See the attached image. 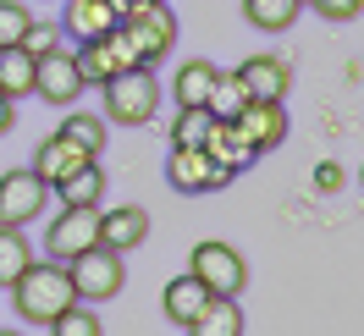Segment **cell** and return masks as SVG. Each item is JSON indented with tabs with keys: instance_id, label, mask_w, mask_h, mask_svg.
Masks as SVG:
<instances>
[{
	"instance_id": "obj_13",
	"label": "cell",
	"mask_w": 364,
	"mask_h": 336,
	"mask_svg": "<svg viewBox=\"0 0 364 336\" xmlns=\"http://www.w3.org/2000/svg\"><path fill=\"white\" fill-rule=\"evenodd\" d=\"M199 149H205L215 166H227V171H249L254 160H259V149L237 133V121H221V116L210 121V133H205V143H199Z\"/></svg>"
},
{
	"instance_id": "obj_4",
	"label": "cell",
	"mask_w": 364,
	"mask_h": 336,
	"mask_svg": "<svg viewBox=\"0 0 364 336\" xmlns=\"http://www.w3.org/2000/svg\"><path fill=\"white\" fill-rule=\"evenodd\" d=\"M188 276H193L205 292H215V298H237V292L249 287V259H243L237 248L210 237V243H199L188 254Z\"/></svg>"
},
{
	"instance_id": "obj_17",
	"label": "cell",
	"mask_w": 364,
	"mask_h": 336,
	"mask_svg": "<svg viewBox=\"0 0 364 336\" xmlns=\"http://www.w3.org/2000/svg\"><path fill=\"white\" fill-rule=\"evenodd\" d=\"M215 72H221V67H210V61H182V72L171 77V99H177V111H193V105L205 111Z\"/></svg>"
},
{
	"instance_id": "obj_28",
	"label": "cell",
	"mask_w": 364,
	"mask_h": 336,
	"mask_svg": "<svg viewBox=\"0 0 364 336\" xmlns=\"http://www.w3.org/2000/svg\"><path fill=\"white\" fill-rule=\"evenodd\" d=\"M28 23H33V11L23 0H0V45H23Z\"/></svg>"
},
{
	"instance_id": "obj_31",
	"label": "cell",
	"mask_w": 364,
	"mask_h": 336,
	"mask_svg": "<svg viewBox=\"0 0 364 336\" xmlns=\"http://www.w3.org/2000/svg\"><path fill=\"white\" fill-rule=\"evenodd\" d=\"M342 182H348V171H342L337 160H320V166H315V188H320V193H337Z\"/></svg>"
},
{
	"instance_id": "obj_33",
	"label": "cell",
	"mask_w": 364,
	"mask_h": 336,
	"mask_svg": "<svg viewBox=\"0 0 364 336\" xmlns=\"http://www.w3.org/2000/svg\"><path fill=\"white\" fill-rule=\"evenodd\" d=\"M116 6H122V17H127L133 6H155V0H116Z\"/></svg>"
},
{
	"instance_id": "obj_25",
	"label": "cell",
	"mask_w": 364,
	"mask_h": 336,
	"mask_svg": "<svg viewBox=\"0 0 364 336\" xmlns=\"http://www.w3.org/2000/svg\"><path fill=\"white\" fill-rule=\"evenodd\" d=\"M50 336H105V325H100L94 303H72V309H61L50 320Z\"/></svg>"
},
{
	"instance_id": "obj_1",
	"label": "cell",
	"mask_w": 364,
	"mask_h": 336,
	"mask_svg": "<svg viewBox=\"0 0 364 336\" xmlns=\"http://www.w3.org/2000/svg\"><path fill=\"white\" fill-rule=\"evenodd\" d=\"M11 303H17V314H23L28 325H50L61 309H72L77 303V292H72V276L61 259H33V265L11 281Z\"/></svg>"
},
{
	"instance_id": "obj_6",
	"label": "cell",
	"mask_w": 364,
	"mask_h": 336,
	"mask_svg": "<svg viewBox=\"0 0 364 336\" xmlns=\"http://www.w3.org/2000/svg\"><path fill=\"white\" fill-rule=\"evenodd\" d=\"M100 243V210L94 204H61V215L50 221V237H45V259H77L83 248H94Z\"/></svg>"
},
{
	"instance_id": "obj_20",
	"label": "cell",
	"mask_w": 364,
	"mask_h": 336,
	"mask_svg": "<svg viewBox=\"0 0 364 336\" xmlns=\"http://www.w3.org/2000/svg\"><path fill=\"white\" fill-rule=\"evenodd\" d=\"M0 94L6 99H28L33 94V55L23 45H0Z\"/></svg>"
},
{
	"instance_id": "obj_3",
	"label": "cell",
	"mask_w": 364,
	"mask_h": 336,
	"mask_svg": "<svg viewBox=\"0 0 364 336\" xmlns=\"http://www.w3.org/2000/svg\"><path fill=\"white\" fill-rule=\"evenodd\" d=\"M67 276H72L77 303H105V298H116V292L127 287V254L94 243V248H83L77 259H67Z\"/></svg>"
},
{
	"instance_id": "obj_12",
	"label": "cell",
	"mask_w": 364,
	"mask_h": 336,
	"mask_svg": "<svg viewBox=\"0 0 364 336\" xmlns=\"http://www.w3.org/2000/svg\"><path fill=\"white\" fill-rule=\"evenodd\" d=\"M237 77H243L249 99H287V89H293V67L282 55H249L237 67Z\"/></svg>"
},
{
	"instance_id": "obj_2",
	"label": "cell",
	"mask_w": 364,
	"mask_h": 336,
	"mask_svg": "<svg viewBox=\"0 0 364 336\" xmlns=\"http://www.w3.org/2000/svg\"><path fill=\"white\" fill-rule=\"evenodd\" d=\"M105 89V121H122V127H144L160 116V83L149 67H133V72H116Z\"/></svg>"
},
{
	"instance_id": "obj_11",
	"label": "cell",
	"mask_w": 364,
	"mask_h": 336,
	"mask_svg": "<svg viewBox=\"0 0 364 336\" xmlns=\"http://www.w3.org/2000/svg\"><path fill=\"white\" fill-rule=\"evenodd\" d=\"M149 237V210L144 204H116V210H100V243L116 248V254H133Z\"/></svg>"
},
{
	"instance_id": "obj_7",
	"label": "cell",
	"mask_w": 364,
	"mask_h": 336,
	"mask_svg": "<svg viewBox=\"0 0 364 336\" xmlns=\"http://www.w3.org/2000/svg\"><path fill=\"white\" fill-rule=\"evenodd\" d=\"M50 204V182L28 166V171H6L0 177V226H28L39 221Z\"/></svg>"
},
{
	"instance_id": "obj_16",
	"label": "cell",
	"mask_w": 364,
	"mask_h": 336,
	"mask_svg": "<svg viewBox=\"0 0 364 336\" xmlns=\"http://www.w3.org/2000/svg\"><path fill=\"white\" fill-rule=\"evenodd\" d=\"M210 298H215V292H205L199 281H193V276H177L171 287L160 292V309H166V320H171V325H182V331H188V325L199 320V309H205Z\"/></svg>"
},
{
	"instance_id": "obj_8",
	"label": "cell",
	"mask_w": 364,
	"mask_h": 336,
	"mask_svg": "<svg viewBox=\"0 0 364 336\" xmlns=\"http://www.w3.org/2000/svg\"><path fill=\"white\" fill-rule=\"evenodd\" d=\"M89 89L83 83V72H77V55L72 50H45V55H33V94L50 99V105H77V94Z\"/></svg>"
},
{
	"instance_id": "obj_26",
	"label": "cell",
	"mask_w": 364,
	"mask_h": 336,
	"mask_svg": "<svg viewBox=\"0 0 364 336\" xmlns=\"http://www.w3.org/2000/svg\"><path fill=\"white\" fill-rule=\"evenodd\" d=\"M105 127H111L105 116H67V121H61V138H72L77 149H89V155L100 160V149H105Z\"/></svg>"
},
{
	"instance_id": "obj_29",
	"label": "cell",
	"mask_w": 364,
	"mask_h": 336,
	"mask_svg": "<svg viewBox=\"0 0 364 336\" xmlns=\"http://www.w3.org/2000/svg\"><path fill=\"white\" fill-rule=\"evenodd\" d=\"M304 6H315L326 23H353V17L364 11V0H304Z\"/></svg>"
},
{
	"instance_id": "obj_34",
	"label": "cell",
	"mask_w": 364,
	"mask_h": 336,
	"mask_svg": "<svg viewBox=\"0 0 364 336\" xmlns=\"http://www.w3.org/2000/svg\"><path fill=\"white\" fill-rule=\"evenodd\" d=\"M359 188H364V166H359Z\"/></svg>"
},
{
	"instance_id": "obj_22",
	"label": "cell",
	"mask_w": 364,
	"mask_h": 336,
	"mask_svg": "<svg viewBox=\"0 0 364 336\" xmlns=\"http://www.w3.org/2000/svg\"><path fill=\"white\" fill-rule=\"evenodd\" d=\"M33 259H39V254H33V243L23 237V226H0V287H11Z\"/></svg>"
},
{
	"instance_id": "obj_10",
	"label": "cell",
	"mask_w": 364,
	"mask_h": 336,
	"mask_svg": "<svg viewBox=\"0 0 364 336\" xmlns=\"http://www.w3.org/2000/svg\"><path fill=\"white\" fill-rule=\"evenodd\" d=\"M232 121H237V133L249 138L259 155H265V149H276V143L287 138V111H282V99H249V105L232 116Z\"/></svg>"
},
{
	"instance_id": "obj_32",
	"label": "cell",
	"mask_w": 364,
	"mask_h": 336,
	"mask_svg": "<svg viewBox=\"0 0 364 336\" xmlns=\"http://www.w3.org/2000/svg\"><path fill=\"white\" fill-rule=\"evenodd\" d=\"M11 121H17V99L0 94V133H11Z\"/></svg>"
},
{
	"instance_id": "obj_9",
	"label": "cell",
	"mask_w": 364,
	"mask_h": 336,
	"mask_svg": "<svg viewBox=\"0 0 364 336\" xmlns=\"http://www.w3.org/2000/svg\"><path fill=\"white\" fill-rule=\"evenodd\" d=\"M232 177L237 171L215 166L205 149H171V160H166V182L177 193H215V188H232Z\"/></svg>"
},
{
	"instance_id": "obj_15",
	"label": "cell",
	"mask_w": 364,
	"mask_h": 336,
	"mask_svg": "<svg viewBox=\"0 0 364 336\" xmlns=\"http://www.w3.org/2000/svg\"><path fill=\"white\" fill-rule=\"evenodd\" d=\"M116 23H122V6L116 0H67V17H61V28H67L72 39H100Z\"/></svg>"
},
{
	"instance_id": "obj_23",
	"label": "cell",
	"mask_w": 364,
	"mask_h": 336,
	"mask_svg": "<svg viewBox=\"0 0 364 336\" xmlns=\"http://www.w3.org/2000/svg\"><path fill=\"white\" fill-rule=\"evenodd\" d=\"M243 105H249V89H243V77H237V72H215L205 111H210V116H221V121H232V116L243 111Z\"/></svg>"
},
{
	"instance_id": "obj_21",
	"label": "cell",
	"mask_w": 364,
	"mask_h": 336,
	"mask_svg": "<svg viewBox=\"0 0 364 336\" xmlns=\"http://www.w3.org/2000/svg\"><path fill=\"white\" fill-rule=\"evenodd\" d=\"M298 11H304V0H243V17H249V28H259V33L293 28Z\"/></svg>"
},
{
	"instance_id": "obj_19",
	"label": "cell",
	"mask_w": 364,
	"mask_h": 336,
	"mask_svg": "<svg viewBox=\"0 0 364 336\" xmlns=\"http://www.w3.org/2000/svg\"><path fill=\"white\" fill-rule=\"evenodd\" d=\"M188 336H243V309H237V298H210L199 320L188 325Z\"/></svg>"
},
{
	"instance_id": "obj_24",
	"label": "cell",
	"mask_w": 364,
	"mask_h": 336,
	"mask_svg": "<svg viewBox=\"0 0 364 336\" xmlns=\"http://www.w3.org/2000/svg\"><path fill=\"white\" fill-rule=\"evenodd\" d=\"M55 193H61V204H100V199H105V171H100V160L77 166Z\"/></svg>"
},
{
	"instance_id": "obj_18",
	"label": "cell",
	"mask_w": 364,
	"mask_h": 336,
	"mask_svg": "<svg viewBox=\"0 0 364 336\" xmlns=\"http://www.w3.org/2000/svg\"><path fill=\"white\" fill-rule=\"evenodd\" d=\"M77 72H83V83H111L116 72H122V61H116V45L111 33H100V39H77Z\"/></svg>"
},
{
	"instance_id": "obj_35",
	"label": "cell",
	"mask_w": 364,
	"mask_h": 336,
	"mask_svg": "<svg viewBox=\"0 0 364 336\" xmlns=\"http://www.w3.org/2000/svg\"><path fill=\"white\" fill-rule=\"evenodd\" d=\"M0 336H17V331H0Z\"/></svg>"
},
{
	"instance_id": "obj_27",
	"label": "cell",
	"mask_w": 364,
	"mask_h": 336,
	"mask_svg": "<svg viewBox=\"0 0 364 336\" xmlns=\"http://www.w3.org/2000/svg\"><path fill=\"white\" fill-rule=\"evenodd\" d=\"M210 121H215V116L199 111V105H193V111H177L171 116V149H199L205 133H210Z\"/></svg>"
},
{
	"instance_id": "obj_14",
	"label": "cell",
	"mask_w": 364,
	"mask_h": 336,
	"mask_svg": "<svg viewBox=\"0 0 364 336\" xmlns=\"http://www.w3.org/2000/svg\"><path fill=\"white\" fill-rule=\"evenodd\" d=\"M89 149H77V143H72V138H61V133H50L45 143H39V155H33V171H39V177L50 182V188H61V182L72 177V171H77V166H89Z\"/></svg>"
},
{
	"instance_id": "obj_5",
	"label": "cell",
	"mask_w": 364,
	"mask_h": 336,
	"mask_svg": "<svg viewBox=\"0 0 364 336\" xmlns=\"http://www.w3.org/2000/svg\"><path fill=\"white\" fill-rule=\"evenodd\" d=\"M122 28H127V39L138 45V61H144V67H160V61L171 55V45H177V17H171L166 0L133 6V11L122 17Z\"/></svg>"
},
{
	"instance_id": "obj_30",
	"label": "cell",
	"mask_w": 364,
	"mask_h": 336,
	"mask_svg": "<svg viewBox=\"0 0 364 336\" xmlns=\"http://www.w3.org/2000/svg\"><path fill=\"white\" fill-rule=\"evenodd\" d=\"M55 45H61V28L28 23V33H23V50H28V55H45V50H55Z\"/></svg>"
}]
</instances>
